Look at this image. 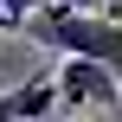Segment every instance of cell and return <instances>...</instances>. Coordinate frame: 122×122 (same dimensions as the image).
<instances>
[{"instance_id": "cell-1", "label": "cell", "mask_w": 122, "mask_h": 122, "mask_svg": "<svg viewBox=\"0 0 122 122\" xmlns=\"http://www.w3.org/2000/svg\"><path fill=\"white\" fill-rule=\"evenodd\" d=\"M32 45H58L64 58H90L103 64L122 84V19H103V13H71L64 0H39L32 19H26Z\"/></svg>"}, {"instance_id": "cell-2", "label": "cell", "mask_w": 122, "mask_h": 122, "mask_svg": "<svg viewBox=\"0 0 122 122\" xmlns=\"http://www.w3.org/2000/svg\"><path fill=\"white\" fill-rule=\"evenodd\" d=\"M51 90H58V103H97V109H116L122 103V84L103 71V64H90V58H64V71L51 77Z\"/></svg>"}, {"instance_id": "cell-3", "label": "cell", "mask_w": 122, "mask_h": 122, "mask_svg": "<svg viewBox=\"0 0 122 122\" xmlns=\"http://www.w3.org/2000/svg\"><path fill=\"white\" fill-rule=\"evenodd\" d=\"M6 97H13V116H19V122H39L51 103H58V90H51V84H13Z\"/></svg>"}, {"instance_id": "cell-4", "label": "cell", "mask_w": 122, "mask_h": 122, "mask_svg": "<svg viewBox=\"0 0 122 122\" xmlns=\"http://www.w3.org/2000/svg\"><path fill=\"white\" fill-rule=\"evenodd\" d=\"M32 6H39V0H0V32H19V26L32 19Z\"/></svg>"}]
</instances>
